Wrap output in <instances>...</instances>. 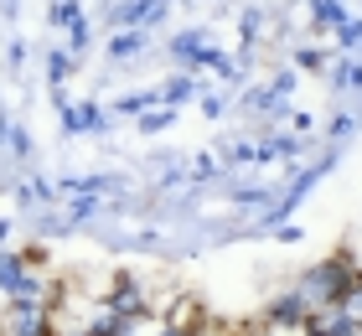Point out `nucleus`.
I'll use <instances>...</instances> for the list:
<instances>
[{"mask_svg": "<svg viewBox=\"0 0 362 336\" xmlns=\"http://www.w3.org/2000/svg\"><path fill=\"white\" fill-rule=\"evenodd\" d=\"M347 315H352V321H362V295H347Z\"/></svg>", "mask_w": 362, "mask_h": 336, "instance_id": "f257e3e1", "label": "nucleus"}]
</instances>
